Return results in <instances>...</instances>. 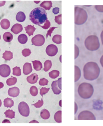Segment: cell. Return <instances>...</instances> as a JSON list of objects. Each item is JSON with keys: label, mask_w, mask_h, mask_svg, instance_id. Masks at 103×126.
Returning a JSON list of instances; mask_svg holds the SVG:
<instances>
[{"label": "cell", "mask_w": 103, "mask_h": 126, "mask_svg": "<svg viewBox=\"0 0 103 126\" xmlns=\"http://www.w3.org/2000/svg\"><path fill=\"white\" fill-rule=\"evenodd\" d=\"M83 72L84 77L86 80L93 81L99 77L100 70L97 63L90 62L85 65Z\"/></svg>", "instance_id": "cell-1"}, {"label": "cell", "mask_w": 103, "mask_h": 126, "mask_svg": "<svg viewBox=\"0 0 103 126\" xmlns=\"http://www.w3.org/2000/svg\"><path fill=\"white\" fill-rule=\"evenodd\" d=\"M47 13L45 9L41 7H37L30 12L29 18L33 23L39 26L45 23L47 20Z\"/></svg>", "instance_id": "cell-2"}, {"label": "cell", "mask_w": 103, "mask_h": 126, "mask_svg": "<svg viewBox=\"0 0 103 126\" xmlns=\"http://www.w3.org/2000/svg\"><path fill=\"white\" fill-rule=\"evenodd\" d=\"M94 87L89 83L83 82L79 85L78 93L79 96L83 99L90 98L94 93Z\"/></svg>", "instance_id": "cell-3"}, {"label": "cell", "mask_w": 103, "mask_h": 126, "mask_svg": "<svg viewBox=\"0 0 103 126\" xmlns=\"http://www.w3.org/2000/svg\"><path fill=\"white\" fill-rule=\"evenodd\" d=\"M85 47L90 51H94L100 47V43L98 37L95 35H90L88 36L85 40Z\"/></svg>", "instance_id": "cell-4"}, {"label": "cell", "mask_w": 103, "mask_h": 126, "mask_svg": "<svg viewBox=\"0 0 103 126\" xmlns=\"http://www.w3.org/2000/svg\"><path fill=\"white\" fill-rule=\"evenodd\" d=\"M75 23L77 25H81L85 23L88 19V14L86 11L79 7H75Z\"/></svg>", "instance_id": "cell-5"}, {"label": "cell", "mask_w": 103, "mask_h": 126, "mask_svg": "<svg viewBox=\"0 0 103 126\" xmlns=\"http://www.w3.org/2000/svg\"><path fill=\"white\" fill-rule=\"evenodd\" d=\"M19 113L23 117H27L30 114V108L26 102H21L18 105Z\"/></svg>", "instance_id": "cell-6"}, {"label": "cell", "mask_w": 103, "mask_h": 126, "mask_svg": "<svg viewBox=\"0 0 103 126\" xmlns=\"http://www.w3.org/2000/svg\"><path fill=\"white\" fill-rule=\"evenodd\" d=\"M78 119L79 120H95L96 117L94 114L89 111H84L79 113Z\"/></svg>", "instance_id": "cell-7"}, {"label": "cell", "mask_w": 103, "mask_h": 126, "mask_svg": "<svg viewBox=\"0 0 103 126\" xmlns=\"http://www.w3.org/2000/svg\"><path fill=\"white\" fill-rule=\"evenodd\" d=\"M32 44L37 47H40L44 45L45 42L44 36L42 35H37L31 39Z\"/></svg>", "instance_id": "cell-8"}, {"label": "cell", "mask_w": 103, "mask_h": 126, "mask_svg": "<svg viewBox=\"0 0 103 126\" xmlns=\"http://www.w3.org/2000/svg\"><path fill=\"white\" fill-rule=\"evenodd\" d=\"M11 72V68L6 64H2L0 66V76L3 78L9 76Z\"/></svg>", "instance_id": "cell-9"}, {"label": "cell", "mask_w": 103, "mask_h": 126, "mask_svg": "<svg viewBox=\"0 0 103 126\" xmlns=\"http://www.w3.org/2000/svg\"><path fill=\"white\" fill-rule=\"evenodd\" d=\"M46 52L49 56L54 57L57 53V47L54 44L49 45L46 48Z\"/></svg>", "instance_id": "cell-10"}, {"label": "cell", "mask_w": 103, "mask_h": 126, "mask_svg": "<svg viewBox=\"0 0 103 126\" xmlns=\"http://www.w3.org/2000/svg\"><path fill=\"white\" fill-rule=\"evenodd\" d=\"M9 96L13 97H16L20 94V90L18 87H13L10 88L8 91Z\"/></svg>", "instance_id": "cell-11"}, {"label": "cell", "mask_w": 103, "mask_h": 126, "mask_svg": "<svg viewBox=\"0 0 103 126\" xmlns=\"http://www.w3.org/2000/svg\"><path fill=\"white\" fill-rule=\"evenodd\" d=\"M23 30V27L20 24H15L13 26L11 31L15 34H18L19 33L21 32Z\"/></svg>", "instance_id": "cell-12"}, {"label": "cell", "mask_w": 103, "mask_h": 126, "mask_svg": "<svg viewBox=\"0 0 103 126\" xmlns=\"http://www.w3.org/2000/svg\"><path fill=\"white\" fill-rule=\"evenodd\" d=\"M23 73L25 75H27L32 72V68L31 63H26L23 66Z\"/></svg>", "instance_id": "cell-13"}, {"label": "cell", "mask_w": 103, "mask_h": 126, "mask_svg": "<svg viewBox=\"0 0 103 126\" xmlns=\"http://www.w3.org/2000/svg\"><path fill=\"white\" fill-rule=\"evenodd\" d=\"M38 75L36 73H33L27 78V81L30 84L36 83L38 80Z\"/></svg>", "instance_id": "cell-14"}, {"label": "cell", "mask_w": 103, "mask_h": 126, "mask_svg": "<svg viewBox=\"0 0 103 126\" xmlns=\"http://www.w3.org/2000/svg\"><path fill=\"white\" fill-rule=\"evenodd\" d=\"M52 90L53 93L56 95H59L61 93V90L59 88L58 86L57 81H53L52 84Z\"/></svg>", "instance_id": "cell-15"}, {"label": "cell", "mask_w": 103, "mask_h": 126, "mask_svg": "<svg viewBox=\"0 0 103 126\" xmlns=\"http://www.w3.org/2000/svg\"><path fill=\"white\" fill-rule=\"evenodd\" d=\"M25 29L26 31V33L29 36H32L34 32L36 30V28L34 27V26H31L30 25H28L26 27H25Z\"/></svg>", "instance_id": "cell-16"}, {"label": "cell", "mask_w": 103, "mask_h": 126, "mask_svg": "<svg viewBox=\"0 0 103 126\" xmlns=\"http://www.w3.org/2000/svg\"><path fill=\"white\" fill-rule=\"evenodd\" d=\"M0 26L2 28L5 30L9 29L10 27V22L7 19H3L0 21Z\"/></svg>", "instance_id": "cell-17"}, {"label": "cell", "mask_w": 103, "mask_h": 126, "mask_svg": "<svg viewBox=\"0 0 103 126\" xmlns=\"http://www.w3.org/2000/svg\"><path fill=\"white\" fill-rule=\"evenodd\" d=\"M40 6L46 9V10H50L52 7V1H44L40 4Z\"/></svg>", "instance_id": "cell-18"}, {"label": "cell", "mask_w": 103, "mask_h": 126, "mask_svg": "<svg viewBox=\"0 0 103 126\" xmlns=\"http://www.w3.org/2000/svg\"><path fill=\"white\" fill-rule=\"evenodd\" d=\"M33 65L34 68V69L37 71H40L41 69L42 68V64L39 61H37V60H35L32 61Z\"/></svg>", "instance_id": "cell-19"}, {"label": "cell", "mask_w": 103, "mask_h": 126, "mask_svg": "<svg viewBox=\"0 0 103 126\" xmlns=\"http://www.w3.org/2000/svg\"><path fill=\"white\" fill-rule=\"evenodd\" d=\"M26 19V16L24 12H19L16 16V20L19 22H23Z\"/></svg>", "instance_id": "cell-20"}, {"label": "cell", "mask_w": 103, "mask_h": 126, "mask_svg": "<svg viewBox=\"0 0 103 126\" xmlns=\"http://www.w3.org/2000/svg\"><path fill=\"white\" fill-rule=\"evenodd\" d=\"M13 36L12 33L9 32H6L3 34V40L7 42H11L13 39Z\"/></svg>", "instance_id": "cell-21"}, {"label": "cell", "mask_w": 103, "mask_h": 126, "mask_svg": "<svg viewBox=\"0 0 103 126\" xmlns=\"http://www.w3.org/2000/svg\"><path fill=\"white\" fill-rule=\"evenodd\" d=\"M40 117L43 119L47 120L50 117V113L47 110L44 109L40 112Z\"/></svg>", "instance_id": "cell-22"}, {"label": "cell", "mask_w": 103, "mask_h": 126, "mask_svg": "<svg viewBox=\"0 0 103 126\" xmlns=\"http://www.w3.org/2000/svg\"><path fill=\"white\" fill-rule=\"evenodd\" d=\"M18 41L22 44H25L27 42V36L24 34H21L18 37Z\"/></svg>", "instance_id": "cell-23"}, {"label": "cell", "mask_w": 103, "mask_h": 126, "mask_svg": "<svg viewBox=\"0 0 103 126\" xmlns=\"http://www.w3.org/2000/svg\"><path fill=\"white\" fill-rule=\"evenodd\" d=\"M4 105L6 108H12L14 106V101L10 98H7L4 101Z\"/></svg>", "instance_id": "cell-24"}, {"label": "cell", "mask_w": 103, "mask_h": 126, "mask_svg": "<svg viewBox=\"0 0 103 126\" xmlns=\"http://www.w3.org/2000/svg\"><path fill=\"white\" fill-rule=\"evenodd\" d=\"M2 57L6 61H10L13 58V53L11 51H6L3 54Z\"/></svg>", "instance_id": "cell-25"}, {"label": "cell", "mask_w": 103, "mask_h": 126, "mask_svg": "<svg viewBox=\"0 0 103 126\" xmlns=\"http://www.w3.org/2000/svg\"><path fill=\"white\" fill-rule=\"evenodd\" d=\"M75 81L77 82L80 78L81 73V71L80 69H79L78 66H75Z\"/></svg>", "instance_id": "cell-26"}, {"label": "cell", "mask_w": 103, "mask_h": 126, "mask_svg": "<svg viewBox=\"0 0 103 126\" xmlns=\"http://www.w3.org/2000/svg\"><path fill=\"white\" fill-rule=\"evenodd\" d=\"M4 114L6 115V118H9L10 119H12L15 118V112L12 110H8L4 112Z\"/></svg>", "instance_id": "cell-27"}, {"label": "cell", "mask_w": 103, "mask_h": 126, "mask_svg": "<svg viewBox=\"0 0 103 126\" xmlns=\"http://www.w3.org/2000/svg\"><path fill=\"white\" fill-rule=\"evenodd\" d=\"M61 111H57L54 115V119L55 121L57 123H61L62 118H61Z\"/></svg>", "instance_id": "cell-28"}, {"label": "cell", "mask_w": 103, "mask_h": 126, "mask_svg": "<svg viewBox=\"0 0 103 126\" xmlns=\"http://www.w3.org/2000/svg\"><path fill=\"white\" fill-rule=\"evenodd\" d=\"M17 81V78L15 77H13L12 76L11 78H9L6 80V84L9 86H13L16 84Z\"/></svg>", "instance_id": "cell-29"}, {"label": "cell", "mask_w": 103, "mask_h": 126, "mask_svg": "<svg viewBox=\"0 0 103 126\" xmlns=\"http://www.w3.org/2000/svg\"><path fill=\"white\" fill-rule=\"evenodd\" d=\"M52 62L50 60H46L44 63V71L45 72H48L50 69L52 68Z\"/></svg>", "instance_id": "cell-30"}, {"label": "cell", "mask_w": 103, "mask_h": 126, "mask_svg": "<svg viewBox=\"0 0 103 126\" xmlns=\"http://www.w3.org/2000/svg\"><path fill=\"white\" fill-rule=\"evenodd\" d=\"M60 72L57 70H53L51 72H49V77L52 79H55L59 76Z\"/></svg>", "instance_id": "cell-31"}, {"label": "cell", "mask_w": 103, "mask_h": 126, "mask_svg": "<svg viewBox=\"0 0 103 126\" xmlns=\"http://www.w3.org/2000/svg\"><path fill=\"white\" fill-rule=\"evenodd\" d=\"M52 41L56 44H60L62 42V37L60 35H55L53 37Z\"/></svg>", "instance_id": "cell-32"}, {"label": "cell", "mask_w": 103, "mask_h": 126, "mask_svg": "<svg viewBox=\"0 0 103 126\" xmlns=\"http://www.w3.org/2000/svg\"><path fill=\"white\" fill-rule=\"evenodd\" d=\"M13 74L16 76H20L21 75V70L20 67L15 66L13 68Z\"/></svg>", "instance_id": "cell-33"}, {"label": "cell", "mask_w": 103, "mask_h": 126, "mask_svg": "<svg viewBox=\"0 0 103 126\" xmlns=\"http://www.w3.org/2000/svg\"><path fill=\"white\" fill-rule=\"evenodd\" d=\"M30 94L32 96H35L37 95L38 93V91L37 88L36 87L32 86L30 87Z\"/></svg>", "instance_id": "cell-34"}, {"label": "cell", "mask_w": 103, "mask_h": 126, "mask_svg": "<svg viewBox=\"0 0 103 126\" xmlns=\"http://www.w3.org/2000/svg\"><path fill=\"white\" fill-rule=\"evenodd\" d=\"M22 54L25 57H28L31 54V51L29 49H24L22 51Z\"/></svg>", "instance_id": "cell-35"}, {"label": "cell", "mask_w": 103, "mask_h": 126, "mask_svg": "<svg viewBox=\"0 0 103 126\" xmlns=\"http://www.w3.org/2000/svg\"><path fill=\"white\" fill-rule=\"evenodd\" d=\"M43 104H44V102H43V100L42 98L40 100H39L38 102H37L36 103H35L32 105L35 106V107L36 108H40L42 106Z\"/></svg>", "instance_id": "cell-36"}, {"label": "cell", "mask_w": 103, "mask_h": 126, "mask_svg": "<svg viewBox=\"0 0 103 126\" xmlns=\"http://www.w3.org/2000/svg\"><path fill=\"white\" fill-rule=\"evenodd\" d=\"M50 89V88H46V87H42L40 90V95L41 96H43L44 95L48 93Z\"/></svg>", "instance_id": "cell-37"}, {"label": "cell", "mask_w": 103, "mask_h": 126, "mask_svg": "<svg viewBox=\"0 0 103 126\" xmlns=\"http://www.w3.org/2000/svg\"><path fill=\"white\" fill-rule=\"evenodd\" d=\"M49 81L47 79L45 78L40 79L39 81V85L40 86H46L47 85Z\"/></svg>", "instance_id": "cell-38"}, {"label": "cell", "mask_w": 103, "mask_h": 126, "mask_svg": "<svg viewBox=\"0 0 103 126\" xmlns=\"http://www.w3.org/2000/svg\"><path fill=\"white\" fill-rule=\"evenodd\" d=\"M51 25V24L50 21L47 20L45 22V23H44V26H41V25H39V26L40 27H42V28L44 29H48L49 27H50Z\"/></svg>", "instance_id": "cell-39"}, {"label": "cell", "mask_w": 103, "mask_h": 126, "mask_svg": "<svg viewBox=\"0 0 103 126\" xmlns=\"http://www.w3.org/2000/svg\"><path fill=\"white\" fill-rule=\"evenodd\" d=\"M61 16L62 15H58L57 16H55V21L59 25H61Z\"/></svg>", "instance_id": "cell-40"}, {"label": "cell", "mask_w": 103, "mask_h": 126, "mask_svg": "<svg viewBox=\"0 0 103 126\" xmlns=\"http://www.w3.org/2000/svg\"><path fill=\"white\" fill-rule=\"evenodd\" d=\"M55 28H57V27H51L49 31H48V32H47V34H46V38H48V36H52V34L53 32V31L55 29Z\"/></svg>", "instance_id": "cell-41"}, {"label": "cell", "mask_w": 103, "mask_h": 126, "mask_svg": "<svg viewBox=\"0 0 103 126\" xmlns=\"http://www.w3.org/2000/svg\"><path fill=\"white\" fill-rule=\"evenodd\" d=\"M75 59H76L79 56V47L76 45H75Z\"/></svg>", "instance_id": "cell-42"}, {"label": "cell", "mask_w": 103, "mask_h": 126, "mask_svg": "<svg viewBox=\"0 0 103 126\" xmlns=\"http://www.w3.org/2000/svg\"><path fill=\"white\" fill-rule=\"evenodd\" d=\"M94 7L98 12H103V6H95Z\"/></svg>", "instance_id": "cell-43"}, {"label": "cell", "mask_w": 103, "mask_h": 126, "mask_svg": "<svg viewBox=\"0 0 103 126\" xmlns=\"http://www.w3.org/2000/svg\"><path fill=\"white\" fill-rule=\"evenodd\" d=\"M59 11H60V8L58 7H55L52 10V12L54 14H57L58 13H59Z\"/></svg>", "instance_id": "cell-44"}, {"label": "cell", "mask_w": 103, "mask_h": 126, "mask_svg": "<svg viewBox=\"0 0 103 126\" xmlns=\"http://www.w3.org/2000/svg\"><path fill=\"white\" fill-rule=\"evenodd\" d=\"M57 84L59 88L61 90V78H59L57 80Z\"/></svg>", "instance_id": "cell-45"}, {"label": "cell", "mask_w": 103, "mask_h": 126, "mask_svg": "<svg viewBox=\"0 0 103 126\" xmlns=\"http://www.w3.org/2000/svg\"><path fill=\"white\" fill-rule=\"evenodd\" d=\"M6 4V1H0V6H3Z\"/></svg>", "instance_id": "cell-46"}, {"label": "cell", "mask_w": 103, "mask_h": 126, "mask_svg": "<svg viewBox=\"0 0 103 126\" xmlns=\"http://www.w3.org/2000/svg\"><path fill=\"white\" fill-rule=\"evenodd\" d=\"M100 63L101 66L103 67V55H102V56L100 58Z\"/></svg>", "instance_id": "cell-47"}, {"label": "cell", "mask_w": 103, "mask_h": 126, "mask_svg": "<svg viewBox=\"0 0 103 126\" xmlns=\"http://www.w3.org/2000/svg\"><path fill=\"white\" fill-rule=\"evenodd\" d=\"M100 37H101V42L102 43L103 45V31L101 32V35H100Z\"/></svg>", "instance_id": "cell-48"}, {"label": "cell", "mask_w": 103, "mask_h": 126, "mask_svg": "<svg viewBox=\"0 0 103 126\" xmlns=\"http://www.w3.org/2000/svg\"><path fill=\"white\" fill-rule=\"evenodd\" d=\"M75 103V114H76V113L77 112V109H78V107H77V105L76 103V102Z\"/></svg>", "instance_id": "cell-49"}, {"label": "cell", "mask_w": 103, "mask_h": 126, "mask_svg": "<svg viewBox=\"0 0 103 126\" xmlns=\"http://www.w3.org/2000/svg\"><path fill=\"white\" fill-rule=\"evenodd\" d=\"M4 84H3L2 82H0V89L3 88V87H4Z\"/></svg>", "instance_id": "cell-50"}, {"label": "cell", "mask_w": 103, "mask_h": 126, "mask_svg": "<svg viewBox=\"0 0 103 126\" xmlns=\"http://www.w3.org/2000/svg\"><path fill=\"white\" fill-rule=\"evenodd\" d=\"M39 123V122H37V121H35V120H34V121H31L30 123Z\"/></svg>", "instance_id": "cell-51"}, {"label": "cell", "mask_w": 103, "mask_h": 126, "mask_svg": "<svg viewBox=\"0 0 103 126\" xmlns=\"http://www.w3.org/2000/svg\"><path fill=\"white\" fill-rule=\"evenodd\" d=\"M6 122H3L2 123H10L9 121L8 120H5Z\"/></svg>", "instance_id": "cell-52"}, {"label": "cell", "mask_w": 103, "mask_h": 126, "mask_svg": "<svg viewBox=\"0 0 103 126\" xmlns=\"http://www.w3.org/2000/svg\"><path fill=\"white\" fill-rule=\"evenodd\" d=\"M39 2H40V1H34V2L37 3V4L39 3Z\"/></svg>", "instance_id": "cell-53"}, {"label": "cell", "mask_w": 103, "mask_h": 126, "mask_svg": "<svg viewBox=\"0 0 103 126\" xmlns=\"http://www.w3.org/2000/svg\"><path fill=\"white\" fill-rule=\"evenodd\" d=\"M1 105H2V102H1V100L0 99V107H1Z\"/></svg>", "instance_id": "cell-54"}, {"label": "cell", "mask_w": 103, "mask_h": 126, "mask_svg": "<svg viewBox=\"0 0 103 126\" xmlns=\"http://www.w3.org/2000/svg\"><path fill=\"white\" fill-rule=\"evenodd\" d=\"M1 39V36H0V40Z\"/></svg>", "instance_id": "cell-55"}, {"label": "cell", "mask_w": 103, "mask_h": 126, "mask_svg": "<svg viewBox=\"0 0 103 126\" xmlns=\"http://www.w3.org/2000/svg\"></svg>", "instance_id": "cell-56"}]
</instances>
